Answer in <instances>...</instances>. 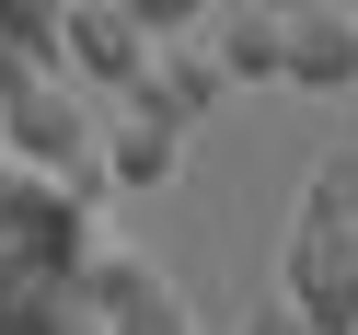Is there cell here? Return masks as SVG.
Here are the masks:
<instances>
[{
	"instance_id": "obj_1",
	"label": "cell",
	"mask_w": 358,
	"mask_h": 335,
	"mask_svg": "<svg viewBox=\"0 0 358 335\" xmlns=\"http://www.w3.org/2000/svg\"><path fill=\"white\" fill-rule=\"evenodd\" d=\"M278 289L312 312V335H358V150H324L289 220Z\"/></svg>"
},
{
	"instance_id": "obj_2",
	"label": "cell",
	"mask_w": 358,
	"mask_h": 335,
	"mask_svg": "<svg viewBox=\"0 0 358 335\" xmlns=\"http://www.w3.org/2000/svg\"><path fill=\"white\" fill-rule=\"evenodd\" d=\"M150 47H162V35H150L127 0H58V70H70L81 93H127V81L150 70Z\"/></svg>"
},
{
	"instance_id": "obj_3",
	"label": "cell",
	"mask_w": 358,
	"mask_h": 335,
	"mask_svg": "<svg viewBox=\"0 0 358 335\" xmlns=\"http://www.w3.org/2000/svg\"><path fill=\"white\" fill-rule=\"evenodd\" d=\"M220 81H231V70H220V47H173V35H162V47H150V70L127 81L116 104H150V116H173V127H196V116H208V104H220Z\"/></svg>"
},
{
	"instance_id": "obj_4",
	"label": "cell",
	"mask_w": 358,
	"mask_h": 335,
	"mask_svg": "<svg viewBox=\"0 0 358 335\" xmlns=\"http://www.w3.org/2000/svg\"><path fill=\"white\" fill-rule=\"evenodd\" d=\"M173 162H185V127H173V116H150V104L104 116V173H116V197H139V185H173Z\"/></svg>"
},
{
	"instance_id": "obj_5",
	"label": "cell",
	"mask_w": 358,
	"mask_h": 335,
	"mask_svg": "<svg viewBox=\"0 0 358 335\" xmlns=\"http://www.w3.org/2000/svg\"><path fill=\"white\" fill-rule=\"evenodd\" d=\"M289 81L301 93H347L358 81V12H289Z\"/></svg>"
},
{
	"instance_id": "obj_6",
	"label": "cell",
	"mask_w": 358,
	"mask_h": 335,
	"mask_svg": "<svg viewBox=\"0 0 358 335\" xmlns=\"http://www.w3.org/2000/svg\"><path fill=\"white\" fill-rule=\"evenodd\" d=\"M70 301H81L70 278H47V266H24V255H0V335H70Z\"/></svg>"
},
{
	"instance_id": "obj_7",
	"label": "cell",
	"mask_w": 358,
	"mask_h": 335,
	"mask_svg": "<svg viewBox=\"0 0 358 335\" xmlns=\"http://www.w3.org/2000/svg\"><path fill=\"white\" fill-rule=\"evenodd\" d=\"M231 81H289V12H208Z\"/></svg>"
},
{
	"instance_id": "obj_8",
	"label": "cell",
	"mask_w": 358,
	"mask_h": 335,
	"mask_svg": "<svg viewBox=\"0 0 358 335\" xmlns=\"http://www.w3.org/2000/svg\"><path fill=\"white\" fill-rule=\"evenodd\" d=\"M93 324H104V335H196V324H185V301H173L162 278H139L116 312H93Z\"/></svg>"
},
{
	"instance_id": "obj_9",
	"label": "cell",
	"mask_w": 358,
	"mask_h": 335,
	"mask_svg": "<svg viewBox=\"0 0 358 335\" xmlns=\"http://www.w3.org/2000/svg\"><path fill=\"white\" fill-rule=\"evenodd\" d=\"M243 335H312V312H301V301H289V289H266V301H255V312H243Z\"/></svg>"
},
{
	"instance_id": "obj_10",
	"label": "cell",
	"mask_w": 358,
	"mask_h": 335,
	"mask_svg": "<svg viewBox=\"0 0 358 335\" xmlns=\"http://www.w3.org/2000/svg\"><path fill=\"white\" fill-rule=\"evenodd\" d=\"M127 12H139V24H150V35H185V24H208L220 0H127Z\"/></svg>"
},
{
	"instance_id": "obj_11",
	"label": "cell",
	"mask_w": 358,
	"mask_h": 335,
	"mask_svg": "<svg viewBox=\"0 0 358 335\" xmlns=\"http://www.w3.org/2000/svg\"><path fill=\"white\" fill-rule=\"evenodd\" d=\"M335 12H358V0H335Z\"/></svg>"
}]
</instances>
